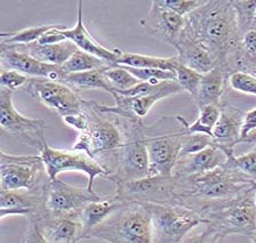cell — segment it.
<instances>
[{
	"instance_id": "cell-48",
	"label": "cell",
	"mask_w": 256,
	"mask_h": 243,
	"mask_svg": "<svg viewBox=\"0 0 256 243\" xmlns=\"http://www.w3.org/2000/svg\"><path fill=\"white\" fill-rule=\"evenodd\" d=\"M255 200H256V194H255Z\"/></svg>"
},
{
	"instance_id": "cell-2",
	"label": "cell",
	"mask_w": 256,
	"mask_h": 243,
	"mask_svg": "<svg viewBox=\"0 0 256 243\" xmlns=\"http://www.w3.org/2000/svg\"><path fill=\"white\" fill-rule=\"evenodd\" d=\"M183 32L210 51L218 64L232 73V63L242 34L231 0H207L205 5L186 17Z\"/></svg>"
},
{
	"instance_id": "cell-20",
	"label": "cell",
	"mask_w": 256,
	"mask_h": 243,
	"mask_svg": "<svg viewBox=\"0 0 256 243\" xmlns=\"http://www.w3.org/2000/svg\"><path fill=\"white\" fill-rule=\"evenodd\" d=\"M77 22L76 25L71 29L63 30V34L66 35L68 40H71L78 47L80 50L86 51V53L93 55L95 57L101 58L102 61L106 62L111 66L118 65V58L120 49H108L103 47L101 43H98L95 39L92 37V34L88 32L87 29L84 25L82 21V1H78L77 7Z\"/></svg>"
},
{
	"instance_id": "cell-26",
	"label": "cell",
	"mask_w": 256,
	"mask_h": 243,
	"mask_svg": "<svg viewBox=\"0 0 256 243\" xmlns=\"http://www.w3.org/2000/svg\"><path fill=\"white\" fill-rule=\"evenodd\" d=\"M178 56L172 57H156L148 56V55L128 53L120 49L118 65L136 67V69H158L172 71L175 73V66L178 63Z\"/></svg>"
},
{
	"instance_id": "cell-5",
	"label": "cell",
	"mask_w": 256,
	"mask_h": 243,
	"mask_svg": "<svg viewBox=\"0 0 256 243\" xmlns=\"http://www.w3.org/2000/svg\"><path fill=\"white\" fill-rule=\"evenodd\" d=\"M151 213L154 243H180L196 227L207 224L197 211L173 203H146Z\"/></svg>"
},
{
	"instance_id": "cell-21",
	"label": "cell",
	"mask_w": 256,
	"mask_h": 243,
	"mask_svg": "<svg viewBox=\"0 0 256 243\" xmlns=\"http://www.w3.org/2000/svg\"><path fill=\"white\" fill-rule=\"evenodd\" d=\"M229 155L216 145L208 146L200 152L180 158L176 163L173 176H190L214 170L226 163Z\"/></svg>"
},
{
	"instance_id": "cell-42",
	"label": "cell",
	"mask_w": 256,
	"mask_h": 243,
	"mask_svg": "<svg viewBox=\"0 0 256 243\" xmlns=\"http://www.w3.org/2000/svg\"><path fill=\"white\" fill-rule=\"evenodd\" d=\"M62 120L64 123H66L68 126L79 131V133H84V131H88V129H90V120H88L87 114L84 110L80 113L68 115Z\"/></svg>"
},
{
	"instance_id": "cell-4",
	"label": "cell",
	"mask_w": 256,
	"mask_h": 243,
	"mask_svg": "<svg viewBox=\"0 0 256 243\" xmlns=\"http://www.w3.org/2000/svg\"><path fill=\"white\" fill-rule=\"evenodd\" d=\"M88 239L106 243H154L150 210L146 203L126 202L92 231Z\"/></svg>"
},
{
	"instance_id": "cell-25",
	"label": "cell",
	"mask_w": 256,
	"mask_h": 243,
	"mask_svg": "<svg viewBox=\"0 0 256 243\" xmlns=\"http://www.w3.org/2000/svg\"><path fill=\"white\" fill-rule=\"evenodd\" d=\"M229 73L222 65L215 66L213 70L206 74H202V83L197 94L194 98L198 109L206 105H218L221 106V97L224 91L226 78H229Z\"/></svg>"
},
{
	"instance_id": "cell-32",
	"label": "cell",
	"mask_w": 256,
	"mask_h": 243,
	"mask_svg": "<svg viewBox=\"0 0 256 243\" xmlns=\"http://www.w3.org/2000/svg\"><path fill=\"white\" fill-rule=\"evenodd\" d=\"M175 74L176 81H178L183 91L189 94L192 98L197 96L200 88V83H202V74L190 69V67L181 64L180 61L176 63Z\"/></svg>"
},
{
	"instance_id": "cell-39",
	"label": "cell",
	"mask_w": 256,
	"mask_h": 243,
	"mask_svg": "<svg viewBox=\"0 0 256 243\" xmlns=\"http://www.w3.org/2000/svg\"><path fill=\"white\" fill-rule=\"evenodd\" d=\"M232 160L244 174L256 182V146L245 154L234 155Z\"/></svg>"
},
{
	"instance_id": "cell-7",
	"label": "cell",
	"mask_w": 256,
	"mask_h": 243,
	"mask_svg": "<svg viewBox=\"0 0 256 243\" xmlns=\"http://www.w3.org/2000/svg\"><path fill=\"white\" fill-rule=\"evenodd\" d=\"M48 182L40 155H14L0 151V191H31Z\"/></svg>"
},
{
	"instance_id": "cell-40",
	"label": "cell",
	"mask_w": 256,
	"mask_h": 243,
	"mask_svg": "<svg viewBox=\"0 0 256 243\" xmlns=\"http://www.w3.org/2000/svg\"><path fill=\"white\" fill-rule=\"evenodd\" d=\"M21 243H50L42 232V224H40L39 219H28V229Z\"/></svg>"
},
{
	"instance_id": "cell-3",
	"label": "cell",
	"mask_w": 256,
	"mask_h": 243,
	"mask_svg": "<svg viewBox=\"0 0 256 243\" xmlns=\"http://www.w3.org/2000/svg\"><path fill=\"white\" fill-rule=\"evenodd\" d=\"M122 118L125 143L103 163L110 181L125 183L149 176L146 131L142 120Z\"/></svg>"
},
{
	"instance_id": "cell-43",
	"label": "cell",
	"mask_w": 256,
	"mask_h": 243,
	"mask_svg": "<svg viewBox=\"0 0 256 243\" xmlns=\"http://www.w3.org/2000/svg\"><path fill=\"white\" fill-rule=\"evenodd\" d=\"M256 131V106L245 113L242 127V134H240V142H246L247 138L253 135Z\"/></svg>"
},
{
	"instance_id": "cell-11",
	"label": "cell",
	"mask_w": 256,
	"mask_h": 243,
	"mask_svg": "<svg viewBox=\"0 0 256 243\" xmlns=\"http://www.w3.org/2000/svg\"><path fill=\"white\" fill-rule=\"evenodd\" d=\"M13 93L0 88V127L8 135L40 151L47 143L46 122L20 113L13 104Z\"/></svg>"
},
{
	"instance_id": "cell-16",
	"label": "cell",
	"mask_w": 256,
	"mask_h": 243,
	"mask_svg": "<svg viewBox=\"0 0 256 243\" xmlns=\"http://www.w3.org/2000/svg\"><path fill=\"white\" fill-rule=\"evenodd\" d=\"M186 17L160 5L158 0L151 2L146 16L140 19V25L149 37L173 47L178 45Z\"/></svg>"
},
{
	"instance_id": "cell-41",
	"label": "cell",
	"mask_w": 256,
	"mask_h": 243,
	"mask_svg": "<svg viewBox=\"0 0 256 243\" xmlns=\"http://www.w3.org/2000/svg\"><path fill=\"white\" fill-rule=\"evenodd\" d=\"M224 241L226 238H223L210 226L206 225V229L202 233L191 238H186L180 243H224Z\"/></svg>"
},
{
	"instance_id": "cell-44",
	"label": "cell",
	"mask_w": 256,
	"mask_h": 243,
	"mask_svg": "<svg viewBox=\"0 0 256 243\" xmlns=\"http://www.w3.org/2000/svg\"><path fill=\"white\" fill-rule=\"evenodd\" d=\"M66 29H68V27L64 24L58 27H55V29L48 31V32L44 34L42 37L39 39L38 42L42 43V45H54V43L66 41L68 39L66 38V35L63 34V30Z\"/></svg>"
},
{
	"instance_id": "cell-33",
	"label": "cell",
	"mask_w": 256,
	"mask_h": 243,
	"mask_svg": "<svg viewBox=\"0 0 256 243\" xmlns=\"http://www.w3.org/2000/svg\"><path fill=\"white\" fill-rule=\"evenodd\" d=\"M240 33L246 34L252 30L256 13V0H231Z\"/></svg>"
},
{
	"instance_id": "cell-35",
	"label": "cell",
	"mask_w": 256,
	"mask_h": 243,
	"mask_svg": "<svg viewBox=\"0 0 256 243\" xmlns=\"http://www.w3.org/2000/svg\"><path fill=\"white\" fill-rule=\"evenodd\" d=\"M228 80L234 90L245 95H250V96H256V75L244 72V71H237L230 74Z\"/></svg>"
},
{
	"instance_id": "cell-18",
	"label": "cell",
	"mask_w": 256,
	"mask_h": 243,
	"mask_svg": "<svg viewBox=\"0 0 256 243\" xmlns=\"http://www.w3.org/2000/svg\"><path fill=\"white\" fill-rule=\"evenodd\" d=\"M39 221L50 243H78L80 241L82 231L80 211L61 215L47 213Z\"/></svg>"
},
{
	"instance_id": "cell-49",
	"label": "cell",
	"mask_w": 256,
	"mask_h": 243,
	"mask_svg": "<svg viewBox=\"0 0 256 243\" xmlns=\"http://www.w3.org/2000/svg\"><path fill=\"white\" fill-rule=\"evenodd\" d=\"M255 75H256V73H255Z\"/></svg>"
},
{
	"instance_id": "cell-9",
	"label": "cell",
	"mask_w": 256,
	"mask_h": 243,
	"mask_svg": "<svg viewBox=\"0 0 256 243\" xmlns=\"http://www.w3.org/2000/svg\"><path fill=\"white\" fill-rule=\"evenodd\" d=\"M44 166L50 182L58 179V176L66 171L84 173L88 178L87 189L94 191V181L98 176L109 177V173L96 159L74 150L54 149L46 143L40 151Z\"/></svg>"
},
{
	"instance_id": "cell-27",
	"label": "cell",
	"mask_w": 256,
	"mask_h": 243,
	"mask_svg": "<svg viewBox=\"0 0 256 243\" xmlns=\"http://www.w3.org/2000/svg\"><path fill=\"white\" fill-rule=\"evenodd\" d=\"M221 115V106L206 105L199 109L198 118L192 123H188L181 115H176L175 119L180 122L186 134H202L213 138V130L218 122Z\"/></svg>"
},
{
	"instance_id": "cell-17",
	"label": "cell",
	"mask_w": 256,
	"mask_h": 243,
	"mask_svg": "<svg viewBox=\"0 0 256 243\" xmlns=\"http://www.w3.org/2000/svg\"><path fill=\"white\" fill-rule=\"evenodd\" d=\"M0 69L15 70L31 79L62 81L64 77L61 66L40 62L13 46H0Z\"/></svg>"
},
{
	"instance_id": "cell-36",
	"label": "cell",
	"mask_w": 256,
	"mask_h": 243,
	"mask_svg": "<svg viewBox=\"0 0 256 243\" xmlns=\"http://www.w3.org/2000/svg\"><path fill=\"white\" fill-rule=\"evenodd\" d=\"M160 5L173 10L174 13L186 17L194 10L205 5L207 0H158Z\"/></svg>"
},
{
	"instance_id": "cell-31",
	"label": "cell",
	"mask_w": 256,
	"mask_h": 243,
	"mask_svg": "<svg viewBox=\"0 0 256 243\" xmlns=\"http://www.w3.org/2000/svg\"><path fill=\"white\" fill-rule=\"evenodd\" d=\"M104 75L114 91L128 90L141 82L122 65L106 67L104 70Z\"/></svg>"
},
{
	"instance_id": "cell-38",
	"label": "cell",
	"mask_w": 256,
	"mask_h": 243,
	"mask_svg": "<svg viewBox=\"0 0 256 243\" xmlns=\"http://www.w3.org/2000/svg\"><path fill=\"white\" fill-rule=\"evenodd\" d=\"M31 78L26 77L15 70L0 69V85L2 88L15 91L16 89H23V87L29 82Z\"/></svg>"
},
{
	"instance_id": "cell-29",
	"label": "cell",
	"mask_w": 256,
	"mask_h": 243,
	"mask_svg": "<svg viewBox=\"0 0 256 243\" xmlns=\"http://www.w3.org/2000/svg\"><path fill=\"white\" fill-rule=\"evenodd\" d=\"M62 24H44L30 26L26 29L0 33V46H26L39 41V39L48 31L61 26Z\"/></svg>"
},
{
	"instance_id": "cell-22",
	"label": "cell",
	"mask_w": 256,
	"mask_h": 243,
	"mask_svg": "<svg viewBox=\"0 0 256 243\" xmlns=\"http://www.w3.org/2000/svg\"><path fill=\"white\" fill-rule=\"evenodd\" d=\"M175 48L178 50L176 56L181 64L202 74L208 73L218 65L210 51H208L205 47L184 33L183 31Z\"/></svg>"
},
{
	"instance_id": "cell-45",
	"label": "cell",
	"mask_w": 256,
	"mask_h": 243,
	"mask_svg": "<svg viewBox=\"0 0 256 243\" xmlns=\"http://www.w3.org/2000/svg\"><path fill=\"white\" fill-rule=\"evenodd\" d=\"M248 239H250V243H256V232L253 233V234H250V237H248Z\"/></svg>"
},
{
	"instance_id": "cell-47",
	"label": "cell",
	"mask_w": 256,
	"mask_h": 243,
	"mask_svg": "<svg viewBox=\"0 0 256 243\" xmlns=\"http://www.w3.org/2000/svg\"><path fill=\"white\" fill-rule=\"evenodd\" d=\"M252 30H256V13H255V17L253 21V26H252Z\"/></svg>"
},
{
	"instance_id": "cell-46",
	"label": "cell",
	"mask_w": 256,
	"mask_h": 243,
	"mask_svg": "<svg viewBox=\"0 0 256 243\" xmlns=\"http://www.w3.org/2000/svg\"><path fill=\"white\" fill-rule=\"evenodd\" d=\"M246 142H256V133L253 134V135H250V136L247 138Z\"/></svg>"
},
{
	"instance_id": "cell-12",
	"label": "cell",
	"mask_w": 256,
	"mask_h": 243,
	"mask_svg": "<svg viewBox=\"0 0 256 243\" xmlns=\"http://www.w3.org/2000/svg\"><path fill=\"white\" fill-rule=\"evenodd\" d=\"M114 194L127 202L173 203V176H148L116 183Z\"/></svg>"
},
{
	"instance_id": "cell-37",
	"label": "cell",
	"mask_w": 256,
	"mask_h": 243,
	"mask_svg": "<svg viewBox=\"0 0 256 243\" xmlns=\"http://www.w3.org/2000/svg\"><path fill=\"white\" fill-rule=\"evenodd\" d=\"M130 72L138 79L140 81H176V74L172 71L158 69H136V67L125 66Z\"/></svg>"
},
{
	"instance_id": "cell-8",
	"label": "cell",
	"mask_w": 256,
	"mask_h": 243,
	"mask_svg": "<svg viewBox=\"0 0 256 243\" xmlns=\"http://www.w3.org/2000/svg\"><path fill=\"white\" fill-rule=\"evenodd\" d=\"M84 111L90 120L92 157L100 161L122 149L125 143L122 118L104 111L96 102L86 101Z\"/></svg>"
},
{
	"instance_id": "cell-14",
	"label": "cell",
	"mask_w": 256,
	"mask_h": 243,
	"mask_svg": "<svg viewBox=\"0 0 256 243\" xmlns=\"http://www.w3.org/2000/svg\"><path fill=\"white\" fill-rule=\"evenodd\" d=\"M184 129L174 134L148 136L146 147L149 154V176H173L180 159Z\"/></svg>"
},
{
	"instance_id": "cell-15",
	"label": "cell",
	"mask_w": 256,
	"mask_h": 243,
	"mask_svg": "<svg viewBox=\"0 0 256 243\" xmlns=\"http://www.w3.org/2000/svg\"><path fill=\"white\" fill-rule=\"evenodd\" d=\"M103 198V195H100L95 191L88 190L87 186H72L58 178L54 182H50L48 185L47 213L52 215L77 213L87 203L98 201Z\"/></svg>"
},
{
	"instance_id": "cell-13",
	"label": "cell",
	"mask_w": 256,
	"mask_h": 243,
	"mask_svg": "<svg viewBox=\"0 0 256 243\" xmlns=\"http://www.w3.org/2000/svg\"><path fill=\"white\" fill-rule=\"evenodd\" d=\"M47 184L31 191H0V219L22 216L42 219L47 215Z\"/></svg>"
},
{
	"instance_id": "cell-1",
	"label": "cell",
	"mask_w": 256,
	"mask_h": 243,
	"mask_svg": "<svg viewBox=\"0 0 256 243\" xmlns=\"http://www.w3.org/2000/svg\"><path fill=\"white\" fill-rule=\"evenodd\" d=\"M234 155L214 170L173 176V205L186 207L204 217L208 211L255 190L256 182L234 165Z\"/></svg>"
},
{
	"instance_id": "cell-10",
	"label": "cell",
	"mask_w": 256,
	"mask_h": 243,
	"mask_svg": "<svg viewBox=\"0 0 256 243\" xmlns=\"http://www.w3.org/2000/svg\"><path fill=\"white\" fill-rule=\"evenodd\" d=\"M22 90L62 119L82 112L86 102L78 90L66 82L50 79H30Z\"/></svg>"
},
{
	"instance_id": "cell-19",
	"label": "cell",
	"mask_w": 256,
	"mask_h": 243,
	"mask_svg": "<svg viewBox=\"0 0 256 243\" xmlns=\"http://www.w3.org/2000/svg\"><path fill=\"white\" fill-rule=\"evenodd\" d=\"M245 113L237 107L221 105V115L213 130V141L228 155L234 153V146L239 144Z\"/></svg>"
},
{
	"instance_id": "cell-6",
	"label": "cell",
	"mask_w": 256,
	"mask_h": 243,
	"mask_svg": "<svg viewBox=\"0 0 256 243\" xmlns=\"http://www.w3.org/2000/svg\"><path fill=\"white\" fill-rule=\"evenodd\" d=\"M256 189L224 203L204 215L208 226L223 238L229 235L250 237L256 232Z\"/></svg>"
},
{
	"instance_id": "cell-28",
	"label": "cell",
	"mask_w": 256,
	"mask_h": 243,
	"mask_svg": "<svg viewBox=\"0 0 256 243\" xmlns=\"http://www.w3.org/2000/svg\"><path fill=\"white\" fill-rule=\"evenodd\" d=\"M106 69V67H103V69L85 71V72L66 74L62 81L78 91L82 89H101L112 95L114 90L104 75Z\"/></svg>"
},
{
	"instance_id": "cell-24",
	"label": "cell",
	"mask_w": 256,
	"mask_h": 243,
	"mask_svg": "<svg viewBox=\"0 0 256 243\" xmlns=\"http://www.w3.org/2000/svg\"><path fill=\"white\" fill-rule=\"evenodd\" d=\"M13 47L31 55L40 62L58 66H62L79 49L71 40L54 43V45H42L37 41L30 45Z\"/></svg>"
},
{
	"instance_id": "cell-23",
	"label": "cell",
	"mask_w": 256,
	"mask_h": 243,
	"mask_svg": "<svg viewBox=\"0 0 256 243\" xmlns=\"http://www.w3.org/2000/svg\"><path fill=\"white\" fill-rule=\"evenodd\" d=\"M126 202L127 201L122 200L114 193L104 197L101 200L90 202L85 207H82V209L80 210V221L82 225L80 241L87 240L92 231L101 225L108 217H110L116 210L122 207Z\"/></svg>"
},
{
	"instance_id": "cell-34",
	"label": "cell",
	"mask_w": 256,
	"mask_h": 243,
	"mask_svg": "<svg viewBox=\"0 0 256 243\" xmlns=\"http://www.w3.org/2000/svg\"><path fill=\"white\" fill-rule=\"evenodd\" d=\"M215 145L213 138L202 134H186L184 131L182 137V147L180 158L186 155L200 152V151L207 149L208 146Z\"/></svg>"
},
{
	"instance_id": "cell-30",
	"label": "cell",
	"mask_w": 256,
	"mask_h": 243,
	"mask_svg": "<svg viewBox=\"0 0 256 243\" xmlns=\"http://www.w3.org/2000/svg\"><path fill=\"white\" fill-rule=\"evenodd\" d=\"M111 66L108 64L106 62L102 61L101 58L95 57L93 55L86 53L78 49L72 56L68 59L61 66V70L63 74H70V73H78V72H85V71H92L103 69V67Z\"/></svg>"
}]
</instances>
